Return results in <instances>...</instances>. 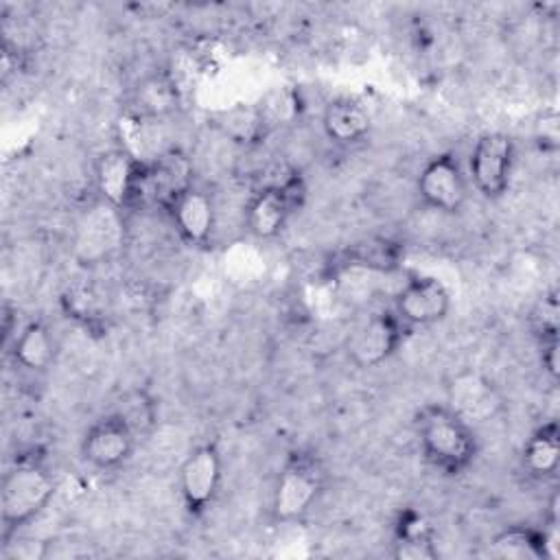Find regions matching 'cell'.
I'll return each mask as SVG.
<instances>
[{"label":"cell","mask_w":560,"mask_h":560,"mask_svg":"<svg viewBox=\"0 0 560 560\" xmlns=\"http://www.w3.org/2000/svg\"><path fill=\"white\" fill-rule=\"evenodd\" d=\"M306 199V184L300 173H291L284 179L260 188L245 208L247 232L258 241L276 238L291 214L302 208Z\"/></svg>","instance_id":"obj_5"},{"label":"cell","mask_w":560,"mask_h":560,"mask_svg":"<svg viewBox=\"0 0 560 560\" xmlns=\"http://www.w3.org/2000/svg\"><path fill=\"white\" fill-rule=\"evenodd\" d=\"M560 466V427L556 420L540 424L523 444L521 468L534 481L551 479Z\"/></svg>","instance_id":"obj_18"},{"label":"cell","mask_w":560,"mask_h":560,"mask_svg":"<svg viewBox=\"0 0 560 560\" xmlns=\"http://www.w3.org/2000/svg\"><path fill=\"white\" fill-rule=\"evenodd\" d=\"M516 147L503 131L481 133L468 155V177L483 199H501L512 182Z\"/></svg>","instance_id":"obj_6"},{"label":"cell","mask_w":560,"mask_h":560,"mask_svg":"<svg viewBox=\"0 0 560 560\" xmlns=\"http://www.w3.org/2000/svg\"><path fill=\"white\" fill-rule=\"evenodd\" d=\"M136 444L138 435L129 422L118 411H109L85 429L81 457L96 470H116L131 459Z\"/></svg>","instance_id":"obj_8"},{"label":"cell","mask_w":560,"mask_h":560,"mask_svg":"<svg viewBox=\"0 0 560 560\" xmlns=\"http://www.w3.org/2000/svg\"><path fill=\"white\" fill-rule=\"evenodd\" d=\"M182 105V90L168 70H155L142 77L129 98V112L136 120H160L175 114Z\"/></svg>","instance_id":"obj_15"},{"label":"cell","mask_w":560,"mask_h":560,"mask_svg":"<svg viewBox=\"0 0 560 560\" xmlns=\"http://www.w3.org/2000/svg\"><path fill=\"white\" fill-rule=\"evenodd\" d=\"M536 140L542 151H556L560 144V116L553 107L542 109L536 120Z\"/></svg>","instance_id":"obj_24"},{"label":"cell","mask_w":560,"mask_h":560,"mask_svg":"<svg viewBox=\"0 0 560 560\" xmlns=\"http://www.w3.org/2000/svg\"><path fill=\"white\" fill-rule=\"evenodd\" d=\"M558 313L560 308H558L556 295L542 298V302H538V306L532 313V324L540 339L558 337Z\"/></svg>","instance_id":"obj_23"},{"label":"cell","mask_w":560,"mask_h":560,"mask_svg":"<svg viewBox=\"0 0 560 560\" xmlns=\"http://www.w3.org/2000/svg\"><path fill=\"white\" fill-rule=\"evenodd\" d=\"M223 459L214 442L195 446L179 466V497L190 516L203 514L221 486Z\"/></svg>","instance_id":"obj_9"},{"label":"cell","mask_w":560,"mask_h":560,"mask_svg":"<svg viewBox=\"0 0 560 560\" xmlns=\"http://www.w3.org/2000/svg\"><path fill=\"white\" fill-rule=\"evenodd\" d=\"M13 361L28 372H46L57 354V343L50 328L42 319L28 322L13 341Z\"/></svg>","instance_id":"obj_20"},{"label":"cell","mask_w":560,"mask_h":560,"mask_svg":"<svg viewBox=\"0 0 560 560\" xmlns=\"http://www.w3.org/2000/svg\"><path fill=\"white\" fill-rule=\"evenodd\" d=\"M392 311L409 330L433 326L448 315L451 293L438 278L416 273L398 289Z\"/></svg>","instance_id":"obj_11"},{"label":"cell","mask_w":560,"mask_h":560,"mask_svg":"<svg viewBox=\"0 0 560 560\" xmlns=\"http://www.w3.org/2000/svg\"><path fill=\"white\" fill-rule=\"evenodd\" d=\"M540 363H542V370L556 381L558 378V337L540 339Z\"/></svg>","instance_id":"obj_25"},{"label":"cell","mask_w":560,"mask_h":560,"mask_svg":"<svg viewBox=\"0 0 560 560\" xmlns=\"http://www.w3.org/2000/svg\"><path fill=\"white\" fill-rule=\"evenodd\" d=\"M322 129L332 144L352 147L368 138L372 116L363 103L350 96H339L326 103L322 112Z\"/></svg>","instance_id":"obj_16"},{"label":"cell","mask_w":560,"mask_h":560,"mask_svg":"<svg viewBox=\"0 0 560 560\" xmlns=\"http://www.w3.org/2000/svg\"><path fill=\"white\" fill-rule=\"evenodd\" d=\"M416 190L420 201L438 212L457 214L468 201V175L455 153L433 155L420 171Z\"/></svg>","instance_id":"obj_7"},{"label":"cell","mask_w":560,"mask_h":560,"mask_svg":"<svg viewBox=\"0 0 560 560\" xmlns=\"http://www.w3.org/2000/svg\"><path fill=\"white\" fill-rule=\"evenodd\" d=\"M127 422L129 427L136 431V435L140 438L155 420V411H153V400L144 394V392H133L125 398L122 407L116 409Z\"/></svg>","instance_id":"obj_22"},{"label":"cell","mask_w":560,"mask_h":560,"mask_svg":"<svg viewBox=\"0 0 560 560\" xmlns=\"http://www.w3.org/2000/svg\"><path fill=\"white\" fill-rule=\"evenodd\" d=\"M402 245L387 236H370L348 245L339 258L341 267L350 269H365V271H394L400 267L402 260Z\"/></svg>","instance_id":"obj_19"},{"label":"cell","mask_w":560,"mask_h":560,"mask_svg":"<svg viewBox=\"0 0 560 560\" xmlns=\"http://www.w3.org/2000/svg\"><path fill=\"white\" fill-rule=\"evenodd\" d=\"M492 553L499 558H514V560H540L547 558V538L545 529L536 527H510L494 536Z\"/></svg>","instance_id":"obj_21"},{"label":"cell","mask_w":560,"mask_h":560,"mask_svg":"<svg viewBox=\"0 0 560 560\" xmlns=\"http://www.w3.org/2000/svg\"><path fill=\"white\" fill-rule=\"evenodd\" d=\"M140 158L127 149H107L94 160V182L103 201L114 210L131 208V197L140 171Z\"/></svg>","instance_id":"obj_13"},{"label":"cell","mask_w":560,"mask_h":560,"mask_svg":"<svg viewBox=\"0 0 560 560\" xmlns=\"http://www.w3.org/2000/svg\"><path fill=\"white\" fill-rule=\"evenodd\" d=\"M457 416H462L468 424H477V422H486L490 418H494L501 407L503 400L497 392V387L492 385V381H488L483 374L479 372H459L453 376V381L448 383V402H446Z\"/></svg>","instance_id":"obj_14"},{"label":"cell","mask_w":560,"mask_h":560,"mask_svg":"<svg viewBox=\"0 0 560 560\" xmlns=\"http://www.w3.org/2000/svg\"><path fill=\"white\" fill-rule=\"evenodd\" d=\"M416 438L424 459L442 475H464L479 453L475 427L448 405H424L416 418Z\"/></svg>","instance_id":"obj_1"},{"label":"cell","mask_w":560,"mask_h":560,"mask_svg":"<svg viewBox=\"0 0 560 560\" xmlns=\"http://www.w3.org/2000/svg\"><path fill=\"white\" fill-rule=\"evenodd\" d=\"M192 184L190 158L179 149H166L153 160L140 162L131 208H160L166 212Z\"/></svg>","instance_id":"obj_4"},{"label":"cell","mask_w":560,"mask_h":560,"mask_svg":"<svg viewBox=\"0 0 560 560\" xmlns=\"http://www.w3.org/2000/svg\"><path fill=\"white\" fill-rule=\"evenodd\" d=\"M177 236L190 247H208L217 228V208L212 195L192 184L166 210Z\"/></svg>","instance_id":"obj_12"},{"label":"cell","mask_w":560,"mask_h":560,"mask_svg":"<svg viewBox=\"0 0 560 560\" xmlns=\"http://www.w3.org/2000/svg\"><path fill=\"white\" fill-rule=\"evenodd\" d=\"M392 553L398 560H435L440 556L435 545V529L413 508H407L398 514L394 525Z\"/></svg>","instance_id":"obj_17"},{"label":"cell","mask_w":560,"mask_h":560,"mask_svg":"<svg viewBox=\"0 0 560 560\" xmlns=\"http://www.w3.org/2000/svg\"><path fill=\"white\" fill-rule=\"evenodd\" d=\"M55 490V475L35 459L18 462L7 470L0 488L2 538L7 540L13 532L33 521L50 503Z\"/></svg>","instance_id":"obj_2"},{"label":"cell","mask_w":560,"mask_h":560,"mask_svg":"<svg viewBox=\"0 0 560 560\" xmlns=\"http://www.w3.org/2000/svg\"><path fill=\"white\" fill-rule=\"evenodd\" d=\"M407 330L409 328L392 308L378 311L368 317V322H363V326H359L350 337L348 359L361 370L378 368L398 352Z\"/></svg>","instance_id":"obj_10"},{"label":"cell","mask_w":560,"mask_h":560,"mask_svg":"<svg viewBox=\"0 0 560 560\" xmlns=\"http://www.w3.org/2000/svg\"><path fill=\"white\" fill-rule=\"evenodd\" d=\"M326 486V468L317 453L298 448L284 459L273 494L271 516L278 523H295L308 514Z\"/></svg>","instance_id":"obj_3"}]
</instances>
